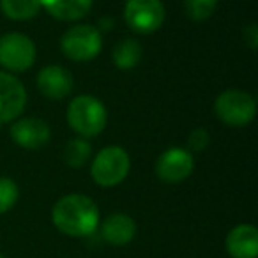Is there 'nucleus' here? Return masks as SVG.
Returning a JSON list of instances; mask_svg holds the SVG:
<instances>
[{
  "mask_svg": "<svg viewBox=\"0 0 258 258\" xmlns=\"http://www.w3.org/2000/svg\"><path fill=\"white\" fill-rule=\"evenodd\" d=\"M9 135H11V140L16 145H20L22 149H29V151L44 147L51 140L50 125H48L46 120L39 117L16 118L15 122H11Z\"/></svg>",
  "mask_w": 258,
  "mask_h": 258,
  "instance_id": "nucleus-10",
  "label": "nucleus"
},
{
  "mask_svg": "<svg viewBox=\"0 0 258 258\" xmlns=\"http://www.w3.org/2000/svg\"><path fill=\"white\" fill-rule=\"evenodd\" d=\"M214 113L225 125L246 127L254 120L256 99L249 92L240 89H228L214 101Z\"/></svg>",
  "mask_w": 258,
  "mask_h": 258,
  "instance_id": "nucleus-4",
  "label": "nucleus"
},
{
  "mask_svg": "<svg viewBox=\"0 0 258 258\" xmlns=\"http://www.w3.org/2000/svg\"><path fill=\"white\" fill-rule=\"evenodd\" d=\"M225 249L232 258H256L258 256V230L249 223L237 225L225 239Z\"/></svg>",
  "mask_w": 258,
  "mask_h": 258,
  "instance_id": "nucleus-12",
  "label": "nucleus"
},
{
  "mask_svg": "<svg viewBox=\"0 0 258 258\" xmlns=\"http://www.w3.org/2000/svg\"><path fill=\"white\" fill-rule=\"evenodd\" d=\"M20 187L11 177H0V214H6L16 205Z\"/></svg>",
  "mask_w": 258,
  "mask_h": 258,
  "instance_id": "nucleus-19",
  "label": "nucleus"
},
{
  "mask_svg": "<svg viewBox=\"0 0 258 258\" xmlns=\"http://www.w3.org/2000/svg\"><path fill=\"white\" fill-rule=\"evenodd\" d=\"M209 142H211V135L205 127H197L193 129L187 137V151L193 154V152H202L207 149Z\"/></svg>",
  "mask_w": 258,
  "mask_h": 258,
  "instance_id": "nucleus-20",
  "label": "nucleus"
},
{
  "mask_svg": "<svg viewBox=\"0 0 258 258\" xmlns=\"http://www.w3.org/2000/svg\"><path fill=\"white\" fill-rule=\"evenodd\" d=\"M37 89L44 97L51 101H62L68 96H71L73 87H75V78L66 68L58 64L44 66L37 73Z\"/></svg>",
  "mask_w": 258,
  "mask_h": 258,
  "instance_id": "nucleus-11",
  "label": "nucleus"
},
{
  "mask_svg": "<svg viewBox=\"0 0 258 258\" xmlns=\"http://www.w3.org/2000/svg\"><path fill=\"white\" fill-rule=\"evenodd\" d=\"M219 0H184L186 15L195 22H204L211 18L218 9Z\"/></svg>",
  "mask_w": 258,
  "mask_h": 258,
  "instance_id": "nucleus-18",
  "label": "nucleus"
},
{
  "mask_svg": "<svg viewBox=\"0 0 258 258\" xmlns=\"http://www.w3.org/2000/svg\"><path fill=\"white\" fill-rule=\"evenodd\" d=\"M0 258H6V256H4V254H0Z\"/></svg>",
  "mask_w": 258,
  "mask_h": 258,
  "instance_id": "nucleus-22",
  "label": "nucleus"
},
{
  "mask_svg": "<svg viewBox=\"0 0 258 258\" xmlns=\"http://www.w3.org/2000/svg\"><path fill=\"white\" fill-rule=\"evenodd\" d=\"M0 9L9 20L29 22L41 13V0H0Z\"/></svg>",
  "mask_w": 258,
  "mask_h": 258,
  "instance_id": "nucleus-16",
  "label": "nucleus"
},
{
  "mask_svg": "<svg viewBox=\"0 0 258 258\" xmlns=\"http://www.w3.org/2000/svg\"><path fill=\"white\" fill-rule=\"evenodd\" d=\"M137 235V223L129 214L115 212L110 214L101 225V237L111 246H125Z\"/></svg>",
  "mask_w": 258,
  "mask_h": 258,
  "instance_id": "nucleus-13",
  "label": "nucleus"
},
{
  "mask_svg": "<svg viewBox=\"0 0 258 258\" xmlns=\"http://www.w3.org/2000/svg\"><path fill=\"white\" fill-rule=\"evenodd\" d=\"M131 170V158L127 151L118 145H108L94 156L90 163L92 180L101 187H115L124 182Z\"/></svg>",
  "mask_w": 258,
  "mask_h": 258,
  "instance_id": "nucleus-3",
  "label": "nucleus"
},
{
  "mask_svg": "<svg viewBox=\"0 0 258 258\" xmlns=\"http://www.w3.org/2000/svg\"><path fill=\"white\" fill-rule=\"evenodd\" d=\"M242 39H244V43L249 46V50H253V51L256 50V48H258V27H256V23L251 22V23H247V25L244 27Z\"/></svg>",
  "mask_w": 258,
  "mask_h": 258,
  "instance_id": "nucleus-21",
  "label": "nucleus"
},
{
  "mask_svg": "<svg viewBox=\"0 0 258 258\" xmlns=\"http://www.w3.org/2000/svg\"><path fill=\"white\" fill-rule=\"evenodd\" d=\"M66 118H68L69 127L75 133H78V137L89 140L104 131L108 122V111L106 106L96 96L80 94L71 99Z\"/></svg>",
  "mask_w": 258,
  "mask_h": 258,
  "instance_id": "nucleus-2",
  "label": "nucleus"
},
{
  "mask_svg": "<svg viewBox=\"0 0 258 258\" xmlns=\"http://www.w3.org/2000/svg\"><path fill=\"white\" fill-rule=\"evenodd\" d=\"M27 89L13 73L0 71V124L15 122L25 111Z\"/></svg>",
  "mask_w": 258,
  "mask_h": 258,
  "instance_id": "nucleus-8",
  "label": "nucleus"
},
{
  "mask_svg": "<svg viewBox=\"0 0 258 258\" xmlns=\"http://www.w3.org/2000/svg\"><path fill=\"white\" fill-rule=\"evenodd\" d=\"M163 0H125L124 22L137 34H152L161 29L165 22Z\"/></svg>",
  "mask_w": 258,
  "mask_h": 258,
  "instance_id": "nucleus-7",
  "label": "nucleus"
},
{
  "mask_svg": "<svg viewBox=\"0 0 258 258\" xmlns=\"http://www.w3.org/2000/svg\"><path fill=\"white\" fill-rule=\"evenodd\" d=\"M92 158V145L87 138L76 137L66 144L64 147V161L69 168H83Z\"/></svg>",
  "mask_w": 258,
  "mask_h": 258,
  "instance_id": "nucleus-17",
  "label": "nucleus"
},
{
  "mask_svg": "<svg viewBox=\"0 0 258 258\" xmlns=\"http://www.w3.org/2000/svg\"><path fill=\"white\" fill-rule=\"evenodd\" d=\"M51 221L68 237H89L99 226V209L87 195L69 193L53 205Z\"/></svg>",
  "mask_w": 258,
  "mask_h": 258,
  "instance_id": "nucleus-1",
  "label": "nucleus"
},
{
  "mask_svg": "<svg viewBox=\"0 0 258 258\" xmlns=\"http://www.w3.org/2000/svg\"><path fill=\"white\" fill-rule=\"evenodd\" d=\"M37 58L36 43L27 34L8 32L0 36V66L8 73H25Z\"/></svg>",
  "mask_w": 258,
  "mask_h": 258,
  "instance_id": "nucleus-6",
  "label": "nucleus"
},
{
  "mask_svg": "<svg viewBox=\"0 0 258 258\" xmlns=\"http://www.w3.org/2000/svg\"><path fill=\"white\" fill-rule=\"evenodd\" d=\"M144 57V46L138 43L137 39L125 37L122 39L117 46L113 48L111 53V62L115 64V68L120 71H131L142 62Z\"/></svg>",
  "mask_w": 258,
  "mask_h": 258,
  "instance_id": "nucleus-15",
  "label": "nucleus"
},
{
  "mask_svg": "<svg viewBox=\"0 0 258 258\" xmlns=\"http://www.w3.org/2000/svg\"><path fill=\"white\" fill-rule=\"evenodd\" d=\"M103 48V36L101 30L94 25H73L62 34L60 50L69 60L73 62H89L94 60L101 53Z\"/></svg>",
  "mask_w": 258,
  "mask_h": 258,
  "instance_id": "nucleus-5",
  "label": "nucleus"
},
{
  "mask_svg": "<svg viewBox=\"0 0 258 258\" xmlns=\"http://www.w3.org/2000/svg\"><path fill=\"white\" fill-rule=\"evenodd\" d=\"M92 6L94 0H41V8L60 22H78L85 18Z\"/></svg>",
  "mask_w": 258,
  "mask_h": 258,
  "instance_id": "nucleus-14",
  "label": "nucleus"
},
{
  "mask_svg": "<svg viewBox=\"0 0 258 258\" xmlns=\"http://www.w3.org/2000/svg\"><path fill=\"white\" fill-rule=\"evenodd\" d=\"M195 170V158L187 149H166L156 161V175L165 184L184 182Z\"/></svg>",
  "mask_w": 258,
  "mask_h": 258,
  "instance_id": "nucleus-9",
  "label": "nucleus"
}]
</instances>
